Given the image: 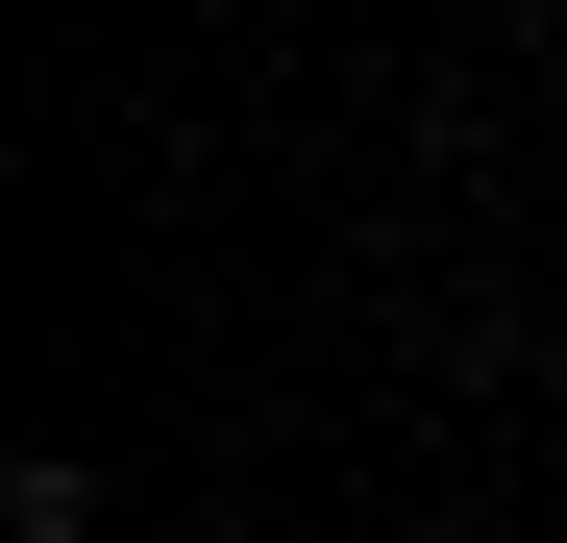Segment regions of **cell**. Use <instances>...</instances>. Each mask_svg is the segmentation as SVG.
Instances as JSON below:
<instances>
[{
	"mask_svg": "<svg viewBox=\"0 0 567 543\" xmlns=\"http://www.w3.org/2000/svg\"><path fill=\"white\" fill-rule=\"evenodd\" d=\"M0 519H25V543H100V470H74V444H25V470H0Z\"/></svg>",
	"mask_w": 567,
	"mask_h": 543,
	"instance_id": "obj_1",
	"label": "cell"
}]
</instances>
